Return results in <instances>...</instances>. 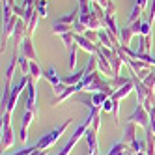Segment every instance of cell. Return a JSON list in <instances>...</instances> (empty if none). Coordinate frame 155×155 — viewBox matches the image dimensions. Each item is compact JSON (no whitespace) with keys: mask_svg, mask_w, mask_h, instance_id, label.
<instances>
[{"mask_svg":"<svg viewBox=\"0 0 155 155\" xmlns=\"http://www.w3.org/2000/svg\"><path fill=\"white\" fill-rule=\"evenodd\" d=\"M71 124H73V118L65 120L62 125H58L56 129H52L51 133H47V135H43V137L38 140V144H36V146H38L39 150H47V148H51L52 144H54V142H56V140L62 137V133H65V129H68Z\"/></svg>","mask_w":155,"mask_h":155,"instance_id":"cell-1","label":"cell"},{"mask_svg":"<svg viewBox=\"0 0 155 155\" xmlns=\"http://www.w3.org/2000/svg\"><path fill=\"white\" fill-rule=\"evenodd\" d=\"M150 120H151L150 110L144 107V105H137L135 110H133V114H129V118H127V121H135L137 125H140L144 129L150 127Z\"/></svg>","mask_w":155,"mask_h":155,"instance_id":"cell-2","label":"cell"},{"mask_svg":"<svg viewBox=\"0 0 155 155\" xmlns=\"http://www.w3.org/2000/svg\"><path fill=\"white\" fill-rule=\"evenodd\" d=\"M38 92H36V82L30 81L28 86H26V103H25V110H30V112H34L38 116Z\"/></svg>","mask_w":155,"mask_h":155,"instance_id":"cell-3","label":"cell"},{"mask_svg":"<svg viewBox=\"0 0 155 155\" xmlns=\"http://www.w3.org/2000/svg\"><path fill=\"white\" fill-rule=\"evenodd\" d=\"M19 64V58H17V52L12 56V60H9L8 68H6V75H4V90L12 92V86H13V75H15V68Z\"/></svg>","mask_w":155,"mask_h":155,"instance_id":"cell-4","label":"cell"},{"mask_svg":"<svg viewBox=\"0 0 155 155\" xmlns=\"http://www.w3.org/2000/svg\"><path fill=\"white\" fill-rule=\"evenodd\" d=\"M21 54L26 56L28 60H36L38 62V52L34 49V43H32V38L30 36H26L23 39V43H21Z\"/></svg>","mask_w":155,"mask_h":155,"instance_id":"cell-5","label":"cell"},{"mask_svg":"<svg viewBox=\"0 0 155 155\" xmlns=\"http://www.w3.org/2000/svg\"><path fill=\"white\" fill-rule=\"evenodd\" d=\"M34 112H30V110H25V116H23V120H21V131H19V138H21V142H26L28 140V127H30V124H32V120H34Z\"/></svg>","mask_w":155,"mask_h":155,"instance_id":"cell-6","label":"cell"},{"mask_svg":"<svg viewBox=\"0 0 155 155\" xmlns=\"http://www.w3.org/2000/svg\"><path fill=\"white\" fill-rule=\"evenodd\" d=\"M135 151H133V148L129 146V144H125L124 140H118L112 144V148L108 150V153L105 155H133Z\"/></svg>","mask_w":155,"mask_h":155,"instance_id":"cell-7","label":"cell"},{"mask_svg":"<svg viewBox=\"0 0 155 155\" xmlns=\"http://www.w3.org/2000/svg\"><path fill=\"white\" fill-rule=\"evenodd\" d=\"M84 138H86V144H88V150H90V155H94V153H99V140H97V131H94V129L90 127V129L86 131Z\"/></svg>","mask_w":155,"mask_h":155,"instance_id":"cell-8","label":"cell"},{"mask_svg":"<svg viewBox=\"0 0 155 155\" xmlns=\"http://www.w3.org/2000/svg\"><path fill=\"white\" fill-rule=\"evenodd\" d=\"M121 140H124L125 144H131L137 140V124L135 121H127L125 127H124V137H121Z\"/></svg>","mask_w":155,"mask_h":155,"instance_id":"cell-9","label":"cell"},{"mask_svg":"<svg viewBox=\"0 0 155 155\" xmlns=\"http://www.w3.org/2000/svg\"><path fill=\"white\" fill-rule=\"evenodd\" d=\"M13 142H15V135H13V129L12 125H6L2 127V150H9L13 146Z\"/></svg>","mask_w":155,"mask_h":155,"instance_id":"cell-10","label":"cell"},{"mask_svg":"<svg viewBox=\"0 0 155 155\" xmlns=\"http://www.w3.org/2000/svg\"><path fill=\"white\" fill-rule=\"evenodd\" d=\"M131 92H135V82H133V79H131V82H127L125 86H121V88H118V90L110 95L114 99V101H121V99H125Z\"/></svg>","mask_w":155,"mask_h":155,"instance_id":"cell-11","label":"cell"},{"mask_svg":"<svg viewBox=\"0 0 155 155\" xmlns=\"http://www.w3.org/2000/svg\"><path fill=\"white\" fill-rule=\"evenodd\" d=\"M43 77L47 79V82L54 88V86H58V84H62L64 82V79L58 75V71L54 69V68H47V69H43Z\"/></svg>","mask_w":155,"mask_h":155,"instance_id":"cell-12","label":"cell"},{"mask_svg":"<svg viewBox=\"0 0 155 155\" xmlns=\"http://www.w3.org/2000/svg\"><path fill=\"white\" fill-rule=\"evenodd\" d=\"M95 54H97V71H99V73H103V75H112V77H114L112 68H110V62H108L99 51H97Z\"/></svg>","mask_w":155,"mask_h":155,"instance_id":"cell-13","label":"cell"},{"mask_svg":"<svg viewBox=\"0 0 155 155\" xmlns=\"http://www.w3.org/2000/svg\"><path fill=\"white\" fill-rule=\"evenodd\" d=\"M133 36H137V34L133 32V28H131L129 25H125L124 28H120V43H121V45L129 47V45H131V39H133Z\"/></svg>","mask_w":155,"mask_h":155,"instance_id":"cell-14","label":"cell"},{"mask_svg":"<svg viewBox=\"0 0 155 155\" xmlns=\"http://www.w3.org/2000/svg\"><path fill=\"white\" fill-rule=\"evenodd\" d=\"M88 99L92 101V105H94V107H99V108H101V107H103V103L108 99V94H105V92H90Z\"/></svg>","mask_w":155,"mask_h":155,"instance_id":"cell-15","label":"cell"},{"mask_svg":"<svg viewBox=\"0 0 155 155\" xmlns=\"http://www.w3.org/2000/svg\"><path fill=\"white\" fill-rule=\"evenodd\" d=\"M79 8H75L71 13H68V15H62V17H56L54 21H56V23H62V25H73L77 19H79Z\"/></svg>","mask_w":155,"mask_h":155,"instance_id":"cell-16","label":"cell"},{"mask_svg":"<svg viewBox=\"0 0 155 155\" xmlns=\"http://www.w3.org/2000/svg\"><path fill=\"white\" fill-rule=\"evenodd\" d=\"M30 81H34V82H38L41 77H43V69L39 68V64L36 62V60H30Z\"/></svg>","mask_w":155,"mask_h":155,"instance_id":"cell-17","label":"cell"},{"mask_svg":"<svg viewBox=\"0 0 155 155\" xmlns=\"http://www.w3.org/2000/svg\"><path fill=\"white\" fill-rule=\"evenodd\" d=\"M84 75H86V69H81V71H77V73H71V75H68V77H64V82L68 84V86L79 84V82L84 79Z\"/></svg>","mask_w":155,"mask_h":155,"instance_id":"cell-18","label":"cell"},{"mask_svg":"<svg viewBox=\"0 0 155 155\" xmlns=\"http://www.w3.org/2000/svg\"><path fill=\"white\" fill-rule=\"evenodd\" d=\"M135 51L150 54V51H151V39H150V36H138V49H135Z\"/></svg>","mask_w":155,"mask_h":155,"instance_id":"cell-19","label":"cell"},{"mask_svg":"<svg viewBox=\"0 0 155 155\" xmlns=\"http://www.w3.org/2000/svg\"><path fill=\"white\" fill-rule=\"evenodd\" d=\"M107 82L114 88V90H118V88H121V86H125L127 82H131V77H120V75H116V77H112V79H107Z\"/></svg>","mask_w":155,"mask_h":155,"instance_id":"cell-20","label":"cell"},{"mask_svg":"<svg viewBox=\"0 0 155 155\" xmlns=\"http://www.w3.org/2000/svg\"><path fill=\"white\" fill-rule=\"evenodd\" d=\"M52 32L56 36H62L65 32H73V25H62V23H56V21H54L52 23Z\"/></svg>","mask_w":155,"mask_h":155,"instance_id":"cell-21","label":"cell"},{"mask_svg":"<svg viewBox=\"0 0 155 155\" xmlns=\"http://www.w3.org/2000/svg\"><path fill=\"white\" fill-rule=\"evenodd\" d=\"M68 49H69V62H68V68H69V69H75V68H77V49H79V45H77V43H73V45H69Z\"/></svg>","mask_w":155,"mask_h":155,"instance_id":"cell-22","label":"cell"},{"mask_svg":"<svg viewBox=\"0 0 155 155\" xmlns=\"http://www.w3.org/2000/svg\"><path fill=\"white\" fill-rule=\"evenodd\" d=\"M36 12L39 17H47L49 15V0H36Z\"/></svg>","mask_w":155,"mask_h":155,"instance_id":"cell-23","label":"cell"},{"mask_svg":"<svg viewBox=\"0 0 155 155\" xmlns=\"http://www.w3.org/2000/svg\"><path fill=\"white\" fill-rule=\"evenodd\" d=\"M73 94H77V86H75V84H73V86H68L60 95H56V105L62 103V101H65V99H69Z\"/></svg>","mask_w":155,"mask_h":155,"instance_id":"cell-24","label":"cell"},{"mask_svg":"<svg viewBox=\"0 0 155 155\" xmlns=\"http://www.w3.org/2000/svg\"><path fill=\"white\" fill-rule=\"evenodd\" d=\"M131 148H133V151H135V153L146 151V150H148V140H146V137H144V138H137L135 142L131 144Z\"/></svg>","mask_w":155,"mask_h":155,"instance_id":"cell-25","label":"cell"},{"mask_svg":"<svg viewBox=\"0 0 155 155\" xmlns=\"http://www.w3.org/2000/svg\"><path fill=\"white\" fill-rule=\"evenodd\" d=\"M19 69H21V75H30V60L23 54H19Z\"/></svg>","mask_w":155,"mask_h":155,"instance_id":"cell-26","label":"cell"},{"mask_svg":"<svg viewBox=\"0 0 155 155\" xmlns=\"http://www.w3.org/2000/svg\"><path fill=\"white\" fill-rule=\"evenodd\" d=\"M142 12H144V9H142L140 6H137V4L133 6V9H131V15L127 17V25H131V23H135L137 19H140V17H142Z\"/></svg>","mask_w":155,"mask_h":155,"instance_id":"cell-27","label":"cell"},{"mask_svg":"<svg viewBox=\"0 0 155 155\" xmlns=\"http://www.w3.org/2000/svg\"><path fill=\"white\" fill-rule=\"evenodd\" d=\"M39 151L38 146H28V148H23V150H19V151H13V153H2V155H32V153H36Z\"/></svg>","mask_w":155,"mask_h":155,"instance_id":"cell-28","label":"cell"},{"mask_svg":"<svg viewBox=\"0 0 155 155\" xmlns=\"http://www.w3.org/2000/svg\"><path fill=\"white\" fill-rule=\"evenodd\" d=\"M60 38L64 41V45L69 47V45H73V43H75V32H65V34H62Z\"/></svg>","mask_w":155,"mask_h":155,"instance_id":"cell-29","label":"cell"},{"mask_svg":"<svg viewBox=\"0 0 155 155\" xmlns=\"http://www.w3.org/2000/svg\"><path fill=\"white\" fill-rule=\"evenodd\" d=\"M142 82L146 84L148 88H151V90H155V68L151 69V73H150V75H148V77H146V79H144Z\"/></svg>","mask_w":155,"mask_h":155,"instance_id":"cell-30","label":"cell"},{"mask_svg":"<svg viewBox=\"0 0 155 155\" xmlns=\"http://www.w3.org/2000/svg\"><path fill=\"white\" fill-rule=\"evenodd\" d=\"M146 19L153 25V21H155V0H150V4H148V17Z\"/></svg>","mask_w":155,"mask_h":155,"instance_id":"cell-31","label":"cell"},{"mask_svg":"<svg viewBox=\"0 0 155 155\" xmlns=\"http://www.w3.org/2000/svg\"><path fill=\"white\" fill-rule=\"evenodd\" d=\"M151 34V23L148 19L142 21V28H140V36H150Z\"/></svg>","mask_w":155,"mask_h":155,"instance_id":"cell-32","label":"cell"},{"mask_svg":"<svg viewBox=\"0 0 155 155\" xmlns=\"http://www.w3.org/2000/svg\"><path fill=\"white\" fill-rule=\"evenodd\" d=\"M101 110H103V112H114V101H112V97H108L107 101L103 103Z\"/></svg>","mask_w":155,"mask_h":155,"instance_id":"cell-33","label":"cell"},{"mask_svg":"<svg viewBox=\"0 0 155 155\" xmlns=\"http://www.w3.org/2000/svg\"><path fill=\"white\" fill-rule=\"evenodd\" d=\"M86 30H88V28H86V26H84V25L81 23L79 19H77L75 23H73V32H75V34H84Z\"/></svg>","mask_w":155,"mask_h":155,"instance_id":"cell-34","label":"cell"},{"mask_svg":"<svg viewBox=\"0 0 155 155\" xmlns=\"http://www.w3.org/2000/svg\"><path fill=\"white\" fill-rule=\"evenodd\" d=\"M84 36L90 39L92 43H95V45L99 43V38H97V32H95V30H88V32H84Z\"/></svg>","mask_w":155,"mask_h":155,"instance_id":"cell-35","label":"cell"},{"mask_svg":"<svg viewBox=\"0 0 155 155\" xmlns=\"http://www.w3.org/2000/svg\"><path fill=\"white\" fill-rule=\"evenodd\" d=\"M65 88H68V84H65V82H62V84H58V86H54V88H52V92L56 94V95H60V94L65 90Z\"/></svg>","mask_w":155,"mask_h":155,"instance_id":"cell-36","label":"cell"},{"mask_svg":"<svg viewBox=\"0 0 155 155\" xmlns=\"http://www.w3.org/2000/svg\"><path fill=\"white\" fill-rule=\"evenodd\" d=\"M135 4H137V6H140L142 9H146V8H148V4H150V0H135Z\"/></svg>","mask_w":155,"mask_h":155,"instance_id":"cell-37","label":"cell"},{"mask_svg":"<svg viewBox=\"0 0 155 155\" xmlns=\"http://www.w3.org/2000/svg\"><path fill=\"white\" fill-rule=\"evenodd\" d=\"M151 116V120H150V129H151V133L155 135V114H150Z\"/></svg>","mask_w":155,"mask_h":155,"instance_id":"cell-38","label":"cell"},{"mask_svg":"<svg viewBox=\"0 0 155 155\" xmlns=\"http://www.w3.org/2000/svg\"><path fill=\"white\" fill-rule=\"evenodd\" d=\"M4 4H9V6H15V0H2Z\"/></svg>","mask_w":155,"mask_h":155,"instance_id":"cell-39","label":"cell"},{"mask_svg":"<svg viewBox=\"0 0 155 155\" xmlns=\"http://www.w3.org/2000/svg\"><path fill=\"white\" fill-rule=\"evenodd\" d=\"M32 155H47V151H45V150H39V151H36V153H32Z\"/></svg>","mask_w":155,"mask_h":155,"instance_id":"cell-40","label":"cell"},{"mask_svg":"<svg viewBox=\"0 0 155 155\" xmlns=\"http://www.w3.org/2000/svg\"><path fill=\"white\" fill-rule=\"evenodd\" d=\"M153 68H155V58H153Z\"/></svg>","mask_w":155,"mask_h":155,"instance_id":"cell-41","label":"cell"},{"mask_svg":"<svg viewBox=\"0 0 155 155\" xmlns=\"http://www.w3.org/2000/svg\"><path fill=\"white\" fill-rule=\"evenodd\" d=\"M94 155H101V153H94Z\"/></svg>","mask_w":155,"mask_h":155,"instance_id":"cell-42","label":"cell"}]
</instances>
